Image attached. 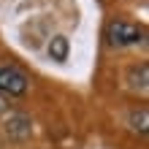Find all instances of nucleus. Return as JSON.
<instances>
[{"label": "nucleus", "mask_w": 149, "mask_h": 149, "mask_svg": "<svg viewBox=\"0 0 149 149\" xmlns=\"http://www.w3.org/2000/svg\"><path fill=\"white\" fill-rule=\"evenodd\" d=\"M3 136L8 138V141H27V138L33 136V119L27 117L24 111H11L3 117Z\"/></svg>", "instance_id": "f257e3e1"}, {"label": "nucleus", "mask_w": 149, "mask_h": 149, "mask_svg": "<svg viewBox=\"0 0 149 149\" xmlns=\"http://www.w3.org/2000/svg\"><path fill=\"white\" fill-rule=\"evenodd\" d=\"M144 41V30L133 22H111L109 24V43L111 46H133V43H141Z\"/></svg>", "instance_id": "f03ea898"}, {"label": "nucleus", "mask_w": 149, "mask_h": 149, "mask_svg": "<svg viewBox=\"0 0 149 149\" xmlns=\"http://www.w3.org/2000/svg\"><path fill=\"white\" fill-rule=\"evenodd\" d=\"M27 84H30L27 76L19 68H14V65L0 68V95H24Z\"/></svg>", "instance_id": "7ed1b4c3"}, {"label": "nucleus", "mask_w": 149, "mask_h": 149, "mask_svg": "<svg viewBox=\"0 0 149 149\" xmlns=\"http://www.w3.org/2000/svg\"><path fill=\"white\" fill-rule=\"evenodd\" d=\"M127 81H130V90H136V92H146V81H149V65L141 63V65H133L130 68V73H127Z\"/></svg>", "instance_id": "20e7f679"}, {"label": "nucleus", "mask_w": 149, "mask_h": 149, "mask_svg": "<svg viewBox=\"0 0 149 149\" xmlns=\"http://www.w3.org/2000/svg\"><path fill=\"white\" fill-rule=\"evenodd\" d=\"M49 57L52 60H68V38L65 36H54L49 41Z\"/></svg>", "instance_id": "39448f33"}, {"label": "nucleus", "mask_w": 149, "mask_h": 149, "mask_svg": "<svg viewBox=\"0 0 149 149\" xmlns=\"http://www.w3.org/2000/svg\"><path fill=\"white\" fill-rule=\"evenodd\" d=\"M130 127L136 130V133H146L149 130V114H146V109H141V111H133L130 114Z\"/></svg>", "instance_id": "423d86ee"}, {"label": "nucleus", "mask_w": 149, "mask_h": 149, "mask_svg": "<svg viewBox=\"0 0 149 149\" xmlns=\"http://www.w3.org/2000/svg\"><path fill=\"white\" fill-rule=\"evenodd\" d=\"M6 109H8V103L3 100V95H0V119H3V117H6Z\"/></svg>", "instance_id": "0eeeda50"}]
</instances>
